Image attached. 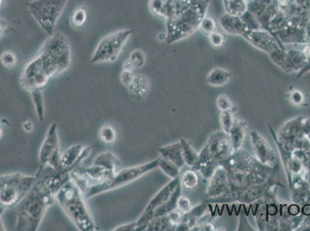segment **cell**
Segmentation results:
<instances>
[{"label": "cell", "instance_id": "cell-1", "mask_svg": "<svg viewBox=\"0 0 310 231\" xmlns=\"http://www.w3.org/2000/svg\"><path fill=\"white\" fill-rule=\"evenodd\" d=\"M70 42L61 32L48 36L37 54L23 67L20 82L29 91L42 90L50 79L61 74L70 67Z\"/></svg>", "mask_w": 310, "mask_h": 231}, {"label": "cell", "instance_id": "cell-2", "mask_svg": "<svg viewBox=\"0 0 310 231\" xmlns=\"http://www.w3.org/2000/svg\"><path fill=\"white\" fill-rule=\"evenodd\" d=\"M57 194L50 191L42 181L36 182L29 194L17 205V230L36 231L39 228L47 210L55 201Z\"/></svg>", "mask_w": 310, "mask_h": 231}, {"label": "cell", "instance_id": "cell-3", "mask_svg": "<svg viewBox=\"0 0 310 231\" xmlns=\"http://www.w3.org/2000/svg\"><path fill=\"white\" fill-rule=\"evenodd\" d=\"M84 197L82 191L70 179L57 193L56 199L79 230H97L92 216L84 202Z\"/></svg>", "mask_w": 310, "mask_h": 231}, {"label": "cell", "instance_id": "cell-4", "mask_svg": "<svg viewBox=\"0 0 310 231\" xmlns=\"http://www.w3.org/2000/svg\"><path fill=\"white\" fill-rule=\"evenodd\" d=\"M36 182V176L12 173L0 176V204L3 209L18 205Z\"/></svg>", "mask_w": 310, "mask_h": 231}, {"label": "cell", "instance_id": "cell-5", "mask_svg": "<svg viewBox=\"0 0 310 231\" xmlns=\"http://www.w3.org/2000/svg\"><path fill=\"white\" fill-rule=\"evenodd\" d=\"M69 0H32L26 4L28 11L48 36L55 33L56 25Z\"/></svg>", "mask_w": 310, "mask_h": 231}, {"label": "cell", "instance_id": "cell-6", "mask_svg": "<svg viewBox=\"0 0 310 231\" xmlns=\"http://www.w3.org/2000/svg\"><path fill=\"white\" fill-rule=\"evenodd\" d=\"M159 158H158L148 163L122 169L117 172L110 180L92 185L86 194L85 197L91 198L107 191L129 184L152 170L159 168Z\"/></svg>", "mask_w": 310, "mask_h": 231}, {"label": "cell", "instance_id": "cell-7", "mask_svg": "<svg viewBox=\"0 0 310 231\" xmlns=\"http://www.w3.org/2000/svg\"><path fill=\"white\" fill-rule=\"evenodd\" d=\"M132 35L131 29H121L112 32L99 42L91 59V63L114 62L120 57Z\"/></svg>", "mask_w": 310, "mask_h": 231}, {"label": "cell", "instance_id": "cell-8", "mask_svg": "<svg viewBox=\"0 0 310 231\" xmlns=\"http://www.w3.org/2000/svg\"><path fill=\"white\" fill-rule=\"evenodd\" d=\"M61 155L58 127L57 123H52L47 129L40 150V162L41 165H48L54 168L59 169Z\"/></svg>", "mask_w": 310, "mask_h": 231}, {"label": "cell", "instance_id": "cell-9", "mask_svg": "<svg viewBox=\"0 0 310 231\" xmlns=\"http://www.w3.org/2000/svg\"><path fill=\"white\" fill-rule=\"evenodd\" d=\"M91 152H92L91 146L83 147L80 144L71 146L62 154L59 169L63 171L71 173L76 167H79L84 160L91 155Z\"/></svg>", "mask_w": 310, "mask_h": 231}, {"label": "cell", "instance_id": "cell-10", "mask_svg": "<svg viewBox=\"0 0 310 231\" xmlns=\"http://www.w3.org/2000/svg\"><path fill=\"white\" fill-rule=\"evenodd\" d=\"M250 137L256 161L265 167H272L274 165L277 157L271 145L256 131L251 132Z\"/></svg>", "mask_w": 310, "mask_h": 231}, {"label": "cell", "instance_id": "cell-11", "mask_svg": "<svg viewBox=\"0 0 310 231\" xmlns=\"http://www.w3.org/2000/svg\"><path fill=\"white\" fill-rule=\"evenodd\" d=\"M229 188L230 178L228 170L224 166L219 164L210 178L207 195L210 198H218L225 194Z\"/></svg>", "mask_w": 310, "mask_h": 231}, {"label": "cell", "instance_id": "cell-12", "mask_svg": "<svg viewBox=\"0 0 310 231\" xmlns=\"http://www.w3.org/2000/svg\"><path fill=\"white\" fill-rule=\"evenodd\" d=\"M180 183H181L180 176L171 179L168 184L165 185L162 189H161L157 194L153 196V198L150 200V202L146 207L144 212H148L152 214L155 209L160 207L161 205L165 204L169 200L170 197L175 192V190ZM152 216H153V214H152Z\"/></svg>", "mask_w": 310, "mask_h": 231}, {"label": "cell", "instance_id": "cell-13", "mask_svg": "<svg viewBox=\"0 0 310 231\" xmlns=\"http://www.w3.org/2000/svg\"><path fill=\"white\" fill-rule=\"evenodd\" d=\"M159 155L162 158L166 159L182 168L185 166L184 156H183V148L181 142L164 146L158 150Z\"/></svg>", "mask_w": 310, "mask_h": 231}, {"label": "cell", "instance_id": "cell-14", "mask_svg": "<svg viewBox=\"0 0 310 231\" xmlns=\"http://www.w3.org/2000/svg\"><path fill=\"white\" fill-rule=\"evenodd\" d=\"M81 170L89 178L92 185L110 180L117 173L94 164L91 167L81 169Z\"/></svg>", "mask_w": 310, "mask_h": 231}, {"label": "cell", "instance_id": "cell-15", "mask_svg": "<svg viewBox=\"0 0 310 231\" xmlns=\"http://www.w3.org/2000/svg\"><path fill=\"white\" fill-rule=\"evenodd\" d=\"M248 126L246 122L236 121L230 132L229 137L234 153L239 152L247 136Z\"/></svg>", "mask_w": 310, "mask_h": 231}, {"label": "cell", "instance_id": "cell-16", "mask_svg": "<svg viewBox=\"0 0 310 231\" xmlns=\"http://www.w3.org/2000/svg\"><path fill=\"white\" fill-rule=\"evenodd\" d=\"M128 88L131 97L141 100L148 94L150 83L147 76L144 75H135L134 80Z\"/></svg>", "mask_w": 310, "mask_h": 231}, {"label": "cell", "instance_id": "cell-17", "mask_svg": "<svg viewBox=\"0 0 310 231\" xmlns=\"http://www.w3.org/2000/svg\"><path fill=\"white\" fill-rule=\"evenodd\" d=\"M181 196V183L178 185V188L175 190L173 194L171 196L169 200L165 204L161 205L160 207L155 209L153 210V218L157 217H164V216L168 215L170 212L175 210L178 207V200Z\"/></svg>", "mask_w": 310, "mask_h": 231}, {"label": "cell", "instance_id": "cell-18", "mask_svg": "<svg viewBox=\"0 0 310 231\" xmlns=\"http://www.w3.org/2000/svg\"><path fill=\"white\" fill-rule=\"evenodd\" d=\"M93 164L104 167L107 170L118 172V167L120 166V161L118 157L113 153L103 152L98 154L94 159Z\"/></svg>", "mask_w": 310, "mask_h": 231}, {"label": "cell", "instance_id": "cell-19", "mask_svg": "<svg viewBox=\"0 0 310 231\" xmlns=\"http://www.w3.org/2000/svg\"><path fill=\"white\" fill-rule=\"evenodd\" d=\"M231 73L228 70L221 68H215L209 73L206 82L211 86H222L231 79Z\"/></svg>", "mask_w": 310, "mask_h": 231}, {"label": "cell", "instance_id": "cell-20", "mask_svg": "<svg viewBox=\"0 0 310 231\" xmlns=\"http://www.w3.org/2000/svg\"><path fill=\"white\" fill-rule=\"evenodd\" d=\"M180 142L181 143L183 148V156H184L185 164L189 167L196 168L199 161V154L195 151L191 144L187 140L181 138Z\"/></svg>", "mask_w": 310, "mask_h": 231}, {"label": "cell", "instance_id": "cell-21", "mask_svg": "<svg viewBox=\"0 0 310 231\" xmlns=\"http://www.w3.org/2000/svg\"><path fill=\"white\" fill-rule=\"evenodd\" d=\"M159 168L171 179L180 176L181 168L173 162L159 157Z\"/></svg>", "mask_w": 310, "mask_h": 231}, {"label": "cell", "instance_id": "cell-22", "mask_svg": "<svg viewBox=\"0 0 310 231\" xmlns=\"http://www.w3.org/2000/svg\"><path fill=\"white\" fill-rule=\"evenodd\" d=\"M236 122V120L235 119L232 110L221 111V114H220V124H221V129L225 133L229 134Z\"/></svg>", "mask_w": 310, "mask_h": 231}, {"label": "cell", "instance_id": "cell-23", "mask_svg": "<svg viewBox=\"0 0 310 231\" xmlns=\"http://www.w3.org/2000/svg\"><path fill=\"white\" fill-rule=\"evenodd\" d=\"M180 178L181 185L187 189H194L199 184V175L195 170H185Z\"/></svg>", "mask_w": 310, "mask_h": 231}, {"label": "cell", "instance_id": "cell-24", "mask_svg": "<svg viewBox=\"0 0 310 231\" xmlns=\"http://www.w3.org/2000/svg\"><path fill=\"white\" fill-rule=\"evenodd\" d=\"M30 94L32 96V101H33L38 119L43 121L44 119V103L42 90L31 91Z\"/></svg>", "mask_w": 310, "mask_h": 231}, {"label": "cell", "instance_id": "cell-25", "mask_svg": "<svg viewBox=\"0 0 310 231\" xmlns=\"http://www.w3.org/2000/svg\"><path fill=\"white\" fill-rule=\"evenodd\" d=\"M133 69H141L145 64V54L141 50H134L128 57Z\"/></svg>", "mask_w": 310, "mask_h": 231}, {"label": "cell", "instance_id": "cell-26", "mask_svg": "<svg viewBox=\"0 0 310 231\" xmlns=\"http://www.w3.org/2000/svg\"><path fill=\"white\" fill-rule=\"evenodd\" d=\"M99 136H100V141L104 144H112L116 140L117 134L114 129L112 126L105 125L100 129Z\"/></svg>", "mask_w": 310, "mask_h": 231}, {"label": "cell", "instance_id": "cell-27", "mask_svg": "<svg viewBox=\"0 0 310 231\" xmlns=\"http://www.w3.org/2000/svg\"><path fill=\"white\" fill-rule=\"evenodd\" d=\"M1 63L7 68L12 69L17 63L16 54L10 51H6L1 54Z\"/></svg>", "mask_w": 310, "mask_h": 231}, {"label": "cell", "instance_id": "cell-28", "mask_svg": "<svg viewBox=\"0 0 310 231\" xmlns=\"http://www.w3.org/2000/svg\"><path fill=\"white\" fill-rule=\"evenodd\" d=\"M88 14L84 7H79L73 12L72 16V23L74 26H82L87 21Z\"/></svg>", "mask_w": 310, "mask_h": 231}, {"label": "cell", "instance_id": "cell-29", "mask_svg": "<svg viewBox=\"0 0 310 231\" xmlns=\"http://www.w3.org/2000/svg\"><path fill=\"white\" fill-rule=\"evenodd\" d=\"M217 107L221 111L232 110L233 104L229 97L226 95H221L217 98Z\"/></svg>", "mask_w": 310, "mask_h": 231}, {"label": "cell", "instance_id": "cell-30", "mask_svg": "<svg viewBox=\"0 0 310 231\" xmlns=\"http://www.w3.org/2000/svg\"><path fill=\"white\" fill-rule=\"evenodd\" d=\"M177 208L185 214V213H189V211L191 210L192 206H191V201H190V200L187 197H181V196L179 200H178V207Z\"/></svg>", "mask_w": 310, "mask_h": 231}, {"label": "cell", "instance_id": "cell-31", "mask_svg": "<svg viewBox=\"0 0 310 231\" xmlns=\"http://www.w3.org/2000/svg\"><path fill=\"white\" fill-rule=\"evenodd\" d=\"M134 76H135V75L134 74L132 70L123 69V71L122 72V74H121V81H122L123 85L128 87L131 84L132 81L134 80Z\"/></svg>", "mask_w": 310, "mask_h": 231}, {"label": "cell", "instance_id": "cell-32", "mask_svg": "<svg viewBox=\"0 0 310 231\" xmlns=\"http://www.w3.org/2000/svg\"><path fill=\"white\" fill-rule=\"evenodd\" d=\"M209 40H210L212 45L215 47H220L222 45L224 42V37L222 35L220 34L219 32H212L209 36Z\"/></svg>", "mask_w": 310, "mask_h": 231}, {"label": "cell", "instance_id": "cell-33", "mask_svg": "<svg viewBox=\"0 0 310 231\" xmlns=\"http://www.w3.org/2000/svg\"><path fill=\"white\" fill-rule=\"evenodd\" d=\"M291 101L295 105H300L303 102L304 96L302 93L299 90H295L291 94Z\"/></svg>", "mask_w": 310, "mask_h": 231}, {"label": "cell", "instance_id": "cell-34", "mask_svg": "<svg viewBox=\"0 0 310 231\" xmlns=\"http://www.w3.org/2000/svg\"><path fill=\"white\" fill-rule=\"evenodd\" d=\"M137 227V220L136 221L131 222V223H126V224L122 225V226H118V227L113 229L114 231H131L136 230Z\"/></svg>", "mask_w": 310, "mask_h": 231}, {"label": "cell", "instance_id": "cell-35", "mask_svg": "<svg viewBox=\"0 0 310 231\" xmlns=\"http://www.w3.org/2000/svg\"><path fill=\"white\" fill-rule=\"evenodd\" d=\"M202 29L206 32H214V29L215 28V23L212 19L208 18L204 20L202 24Z\"/></svg>", "mask_w": 310, "mask_h": 231}, {"label": "cell", "instance_id": "cell-36", "mask_svg": "<svg viewBox=\"0 0 310 231\" xmlns=\"http://www.w3.org/2000/svg\"><path fill=\"white\" fill-rule=\"evenodd\" d=\"M32 127H33V126H32V123L30 121H26V123H23V129L26 132H31Z\"/></svg>", "mask_w": 310, "mask_h": 231}]
</instances>
